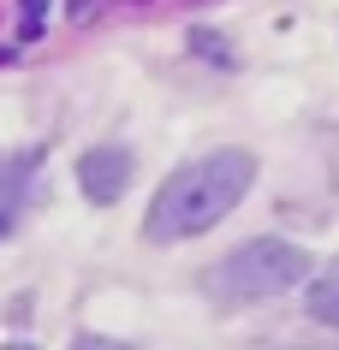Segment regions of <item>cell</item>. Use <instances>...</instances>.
<instances>
[{
  "label": "cell",
  "mask_w": 339,
  "mask_h": 350,
  "mask_svg": "<svg viewBox=\"0 0 339 350\" xmlns=\"http://www.w3.org/2000/svg\"><path fill=\"white\" fill-rule=\"evenodd\" d=\"M250 185H256V154H250V148H214V154H197L190 166H179L167 185L155 190L149 214H143V238H149V243L197 238V232L221 226L232 208L244 202Z\"/></svg>",
  "instance_id": "cell-1"
},
{
  "label": "cell",
  "mask_w": 339,
  "mask_h": 350,
  "mask_svg": "<svg viewBox=\"0 0 339 350\" xmlns=\"http://www.w3.org/2000/svg\"><path fill=\"white\" fill-rule=\"evenodd\" d=\"M303 273H310V250H303V243L250 238L208 273V291H214V303L238 309V303H268V297H280L286 285H298Z\"/></svg>",
  "instance_id": "cell-2"
},
{
  "label": "cell",
  "mask_w": 339,
  "mask_h": 350,
  "mask_svg": "<svg viewBox=\"0 0 339 350\" xmlns=\"http://www.w3.org/2000/svg\"><path fill=\"white\" fill-rule=\"evenodd\" d=\"M77 185L90 202H119L125 190H131V148L125 143H95L84 161H77Z\"/></svg>",
  "instance_id": "cell-3"
},
{
  "label": "cell",
  "mask_w": 339,
  "mask_h": 350,
  "mask_svg": "<svg viewBox=\"0 0 339 350\" xmlns=\"http://www.w3.org/2000/svg\"><path fill=\"white\" fill-rule=\"evenodd\" d=\"M30 178H36V154H30V148L0 154V238H12L24 202H30Z\"/></svg>",
  "instance_id": "cell-4"
},
{
  "label": "cell",
  "mask_w": 339,
  "mask_h": 350,
  "mask_svg": "<svg viewBox=\"0 0 339 350\" xmlns=\"http://www.w3.org/2000/svg\"><path fill=\"white\" fill-rule=\"evenodd\" d=\"M310 314H316L321 327H339V261L310 285Z\"/></svg>",
  "instance_id": "cell-5"
}]
</instances>
